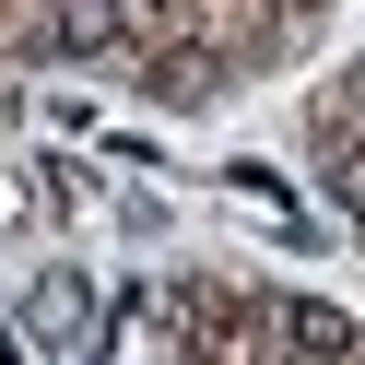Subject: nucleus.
<instances>
[{
  "label": "nucleus",
  "instance_id": "obj_7",
  "mask_svg": "<svg viewBox=\"0 0 365 365\" xmlns=\"http://www.w3.org/2000/svg\"><path fill=\"white\" fill-rule=\"evenodd\" d=\"M0 365H12V354H0Z\"/></svg>",
  "mask_w": 365,
  "mask_h": 365
},
{
  "label": "nucleus",
  "instance_id": "obj_1",
  "mask_svg": "<svg viewBox=\"0 0 365 365\" xmlns=\"http://www.w3.org/2000/svg\"><path fill=\"white\" fill-rule=\"evenodd\" d=\"M0 59H130V0H12Z\"/></svg>",
  "mask_w": 365,
  "mask_h": 365
},
{
  "label": "nucleus",
  "instance_id": "obj_2",
  "mask_svg": "<svg viewBox=\"0 0 365 365\" xmlns=\"http://www.w3.org/2000/svg\"><path fill=\"white\" fill-rule=\"evenodd\" d=\"M271 354H283V365H354L365 330L330 307V294H271Z\"/></svg>",
  "mask_w": 365,
  "mask_h": 365
},
{
  "label": "nucleus",
  "instance_id": "obj_6",
  "mask_svg": "<svg viewBox=\"0 0 365 365\" xmlns=\"http://www.w3.org/2000/svg\"><path fill=\"white\" fill-rule=\"evenodd\" d=\"M224 189H247V200H259V212H283V224H294V189H283V177L259 165V153H236V165H224Z\"/></svg>",
  "mask_w": 365,
  "mask_h": 365
},
{
  "label": "nucleus",
  "instance_id": "obj_3",
  "mask_svg": "<svg viewBox=\"0 0 365 365\" xmlns=\"http://www.w3.org/2000/svg\"><path fill=\"white\" fill-rule=\"evenodd\" d=\"M130 71H142L153 106H212L224 83H236V59H212V48H189V36H165V48H130Z\"/></svg>",
  "mask_w": 365,
  "mask_h": 365
},
{
  "label": "nucleus",
  "instance_id": "obj_4",
  "mask_svg": "<svg viewBox=\"0 0 365 365\" xmlns=\"http://www.w3.org/2000/svg\"><path fill=\"white\" fill-rule=\"evenodd\" d=\"M307 142H318V165H330V200H341V224H365V130L341 118V106H318V118H307Z\"/></svg>",
  "mask_w": 365,
  "mask_h": 365
},
{
  "label": "nucleus",
  "instance_id": "obj_5",
  "mask_svg": "<svg viewBox=\"0 0 365 365\" xmlns=\"http://www.w3.org/2000/svg\"><path fill=\"white\" fill-rule=\"evenodd\" d=\"M24 330H36V341H83V330H95V294H83V271H36Z\"/></svg>",
  "mask_w": 365,
  "mask_h": 365
}]
</instances>
